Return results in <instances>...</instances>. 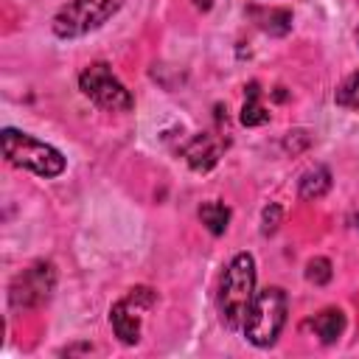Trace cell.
<instances>
[{
  "instance_id": "14",
  "label": "cell",
  "mask_w": 359,
  "mask_h": 359,
  "mask_svg": "<svg viewBox=\"0 0 359 359\" xmlns=\"http://www.w3.org/2000/svg\"><path fill=\"white\" fill-rule=\"evenodd\" d=\"M331 275H334L331 261L323 258V255H317V258H311V261L306 264V280L314 283V286H325V283L331 280Z\"/></svg>"
},
{
  "instance_id": "4",
  "label": "cell",
  "mask_w": 359,
  "mask_h": 359,
  "mask_svg": "<svg viewBox=\"0 0 359 359\" xmlns=\"http://www.w3.org/2000/svg\"><path fill=\"white\" fill-rule=\"evenodd\" d=\"M123 0H67L56 14H53V34L62 39H76L84 36L95 28H101L109 17L118 14Z\"/></svg>"
},
{
  "instance_id": "15",
  "label": "cell",
  "mask_w": 359,
  "mask_h": 359,
  "mask_svg": "<svg viewBox=\"0 0 359 359\" xmlns=\"http://www.w3.org/2000/svg\"><path fill=\"white\" fill-rule=\"evenodd\" d=\"M280 219H283V210H280V205H266L264 208V213H261V233L264 236H272L275 230H278V224H280Z\"/></svg>"
},
{
  "instance_id": "1",
  "label": "cell",
  "mask_w": 359,
  "mask_h": 359,
  "mask_svg": "<svg viewBox=\"0 0 359 359\" xmlns=\"http://www.w3.org/2000/svg\"><path fill=\"white\" fill-rule=\"evenodd\" d=\"M252 300H255V261L250 252H238L227 264L219 283V294H216V309L222 323L230 331L244 328Z\"/></svg>"
},
{
  "instance_id": "9",
  "label": "cell",
  "mask_w": 359,
  "mask_h": 359,
  "mask_svg": "<svg viewBox=\"0 0 359 359\" xmlns=\"http://www.w3.org/2000/svg\"><path fill=\"white\" fill-rule=\"evenodd\" d=\"M311 328H314V334L320 337L323 345H331V342H337V339L342 337V331H345V314H342L339 309H325V311H320V314L311 320Z\"/></svg>"
},
{
  "instance_id": "2",
  "label": "cell",
  "mask_w": 359,
  "mask_h": 359,
  "mask_svg": "<svg viewBox=\"0 0 359 359\" xmlns=\"http://www.w3.org/2000/svg\"><path fill=\"white\" fill-rule=\"evenodd\" d=\"M0 137H3V154H6V160L11 165L28 168V171H34L39 177H59L65 171L62 151L48 146L45 140H36L34 135L11 129V126H6L0 132Z\"/></svg>"
},
{
  "instance_id": "7",
  "label": "cell",
  "mask_w": 359,
  "mask_h": 359,
  "mask_svg": "<svg viewBox=\"0 0 359 359\" xmlns=\"http://www.w3.org/2000/svg\"><path fill=\"white\" fill-rule=\"evenodd\" d=\"M151 306H154V292L146 289V286H137L123 300L112 303L109 323H112L115 337L123 345H135L140 339V320H143V311L151 309Z\"/></svg>"
},
{
  "instance_id": "18",
  "label": "cell",
  "mask_w": 359,
  "mask_h": 359,
  "mask_svg": "<svg viewBox=\"0 0 359 359\" xmlns=\"http://www.w3.org/2000/svg\"><path fill=\"white\" fill-rule=\"evenodd\" d=\"M356 42H359V28H356Z\"/></svg>"
},
{
  "instance_id": "5",
  "label": "cell",
  "mask_w": 359,
  "mask_h": 359,
  "mask_svg": "<svg viewBox=\"0 0 359 359\" xmlns=\"http://www.w3.org/2000/svg\"><path fill=\"white\" fill-rule=\"evenodd\" d=\"M79 87L95 107H101L107 112H129L135 104L132 93L118 81V76L112 73V67L107 62L87 65L79 76Z\"/></svg>"
},
{
  "instance_id": "12",
  "label": "cell",
  "mask_w": 359,
  "mask_h": 359,
  "mask_svg": "<svg viewBox=\"0 0 359 359\" xmlns=\"http://www.w3.org/2000/svg\"><path fill=\"white\" fill-rule=\"evenodd\" d=\"M199 219H202V224H205L213 236H222V233L227 230L230 210H227V205H222V202H205V205L199 208Z\"/></svg>"
},
{
  "instance_id": "13",
  "label": "cell",
  "mask_w": 359,
  "mask_h": 359,
  "mask_svg": "<svg viewBox=\"0 0 359 359\" xmlns=\"http://www.w3.org/2000/svg\"><path fill=\"white\" fill-rule=\"evenodd\" d=\"M337 104L339 107H348V109H359V70L351 73L339 90H337Z\"/></svg>"
},
{
  "instance_id": "16",
  "label": "cell",
  "mask_w": 359,
  "mask_h": 359,
  "mask_svg": "<svg viewBox=\"0 0 359 359\" xmlns=\"http://www.w3.org/2000/svg\"><path fill=\"white\" fill-rule=\"evenodd\" d=\"M196 6L199 8H210V0H196Z\"/></svg>"
},
{
  "instance_id": "11",
  "label": "cell",
  "mask_w": 359,
  "mask_h": 359,
  "mask_svg": "<svg viewBox=\"0 0 359 359\" xmlns=\"http://www.w3.org/2000/svg\"><path fill=\"white\" fill-rule=\"evenodd\" d=\"M266 121H269V112L261 104V87H258V81H250L247 84V98H244V107H241V123L244 126H258V123H266Z\"/></svg>"
},
{
  "instance_id": "6",
  "label": "cell",
  "mask_w": 359,
  "mask_h": 359,
  "mask_svg": "<svg viewBox=\"0 0 359 359\" xmlns=\"http://www.w3.org/2000/svg\"><path fill=\"white\" fill-rule=\"evenodd\" d=\"M56 286V266L50 261H36L28 269H22L11 286H8V303L17 311L25 309H39L42 303H48L50 292Z\"/></svg>"
},
{
  "instance_id": "8",
  "label": "cell",
  "mask_w": 359,
  "mask_h": 359,
  "mask_svg": "<svg viewBox=\"0 0 359 359\" xmlns=\"http://www.w3.org/2000/svg\"><path fill=\"white\" fill-rule=\"evenodd\" d=\"M188 165L194 171H210L216 163H219V154H222V143L213 140L210 135H196L191 137V143L182 149Z\"/></svg>"
},
{
  "instance_id": "10",
  "label": "cell",
  "mask_w": 359,
  "mask_h": 359,
  "mask_svg": "<svg viewBox=\"0 0 359 359\" xmlns=\"http://www.w3.org/2000/svg\"><path fill=\"white\" fill-rule=\"evenodd\" d=\"M331 188V171L325 165H314L300 177V199H320Z\"/></svg>"
},
{
  "instance_id": "17",
  "label": "cell",
  "mask_w": 359,
  "mask_h": 359,
  "mask_svg": "<svg viewBox=\"0 0 359 359\" xmlns=\"http://www.w3.org/2000/svg\"><path fill=\"white\" fill-rule=\"evenodd\" d=\"M351 224H353V227H359V213H356V216H351Z\"/></svg>"
},
{
  "instance_id": "3",
  "label": "cell",
  "mask_w": 359,
  "mask_h": 359,
  "mask_svg": "<svg viewBox=\"0 0 359 359\" xmlns=\"http://www.w3.org/2000/svg\"><path fill=\"white\" fill-rule=\"evenodd\" d=\"M283 323H286V292L278 286H266L264 292L255 294L241 331L252 345L269 348L278 339Z\"/></svg>"
}]
</instances>
